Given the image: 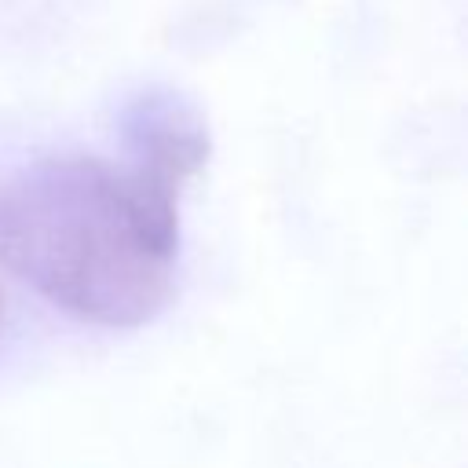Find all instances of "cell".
<instances>
[{
    "mask_svg": "<svg viewBox=\"0 0 468 468\" xmlns=\"http://www.w3.org/2000/svg\"><path fill=\"white\" fill-rule=\"evenodd\" d=\"M179 190L135 165L40 157L0 172V267L80 322L135 329L176 292Z\"/></svg>",
    "mask_w": 468,
    "mask_h": 468,
    "instance_id": "6da1fadb",
    "label": "cell"
},
{
    "mask_svg": "<svg viewBox=\"0 0 468 468\" xmlns=\"http://www.w3.org/2000/svg\"><path fill=\"white\" fill-rule=\"evenodd\" d=\"M121 139L132 165L179 190L208 161L212 139L201 110L168 88H146L121 110Z\"/></svg>",
    "mask_w": 468,
    "mask_h": 468,
    "instance_id": "7a4b0ae2",
    "label": "cell"
}]
</instances>
